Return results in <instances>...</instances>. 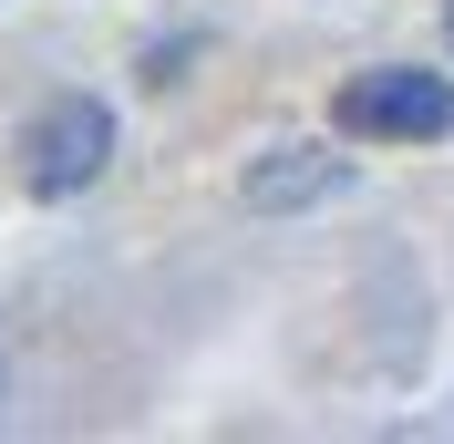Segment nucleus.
I'll use <instances>...</instances> for the list:
<instances>
[{
    "label": "nucleus",
    "mask_w": 454,
    "mask_h": 444,
    "mask_svg": "<svg viewBox=\"0 0 454 444\" xmlns=\"http://www.w3.org/2000/svg\"><path fill=\"white\" fill-rule=\"evenodd\" d=\"M340 135H382V145H434V135H454V83H444V73H413V62L351 73V83H340Z\"/></svg>",
    "instance_id": "obj_1"
},
{
    "label": "nucleus",
    "mask_w": 454,
    "mask_h": 444,
    "mask_svg": "<svg viewBox=\"0 0 454 444\" xmlns=\"http://www.w3.org/2000/svg\"><path fill=\"white\" fill-rule=\"evenodd\" d=\"M21 155H31V186H42V196H73V186H93V176H104V155H114V114L93 104V93H62V104L31 124Z\"/></svg>",
    "instance_id": "obj_2"
},
{
    "label": "nucleus",
    "mask_w": 454,
    "mask_h": 444,
    "mask_svg": "<svg viewBox=\"0 0 454 444\" xmlns=\"http://www.w3.org/2000/svg\"><path fill=\"white\" fill-rule=\"evenodd\" d=\"M340 186V155H320V145H269L248 166V207L258 218H289V207H320V196Z\"/></svg>",
    "instance_id": "obj_3"
},
{
    "label": "nucleus",
    "mask_w": 454,
    "mask_h": 444,
    "mask_svg": "<svg viewBox=\"0 0 454 444\" xmlns=\"http://www.w3.org/2000/svg\"><path fill=\"white\" fill-rule=\"evenodd\" d=\"M444 31H454V11H444Z\"/></svg>",
    "instance_id": "obj_4"
}]
</instances>
